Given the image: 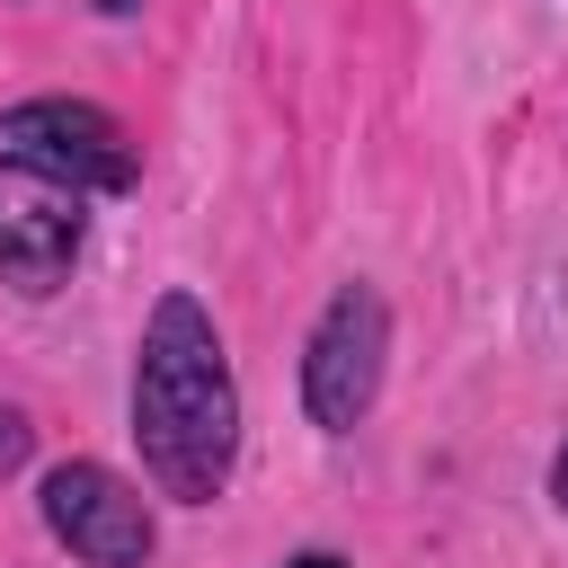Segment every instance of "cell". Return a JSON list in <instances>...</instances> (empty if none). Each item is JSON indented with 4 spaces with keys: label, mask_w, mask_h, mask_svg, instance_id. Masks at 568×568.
Masks as SVG:
<instances>
[{
    "label": "cell",
    "mask_w": 568,
    "mask_h": 568,
    "mask_svg": "<svg viewBox=\"0 0 568 568\" xmlns=\"http://www.w3.org/2000/svg\"><path fill=\"white\" fill-rule=\"evenodd\" d=\"M0 142H9L18 160H36V169L71 178L80 195H124V186L142 178L124 124H115L106 106H89V98H18V106L0 115Z\"/></svg>",
    "instance_id": "5"
},
{
    "label": "cell",
    "mask_w": 568,
    "mask_h": 568,
    "mask_svg": "<svg viewBox=\"0 0 568 568\" xmlns=\"http://www.w3.org/2000/svg\"><path fill=\"white\" fill-rule=\"evenodd\" d=\"M550 506L568 515V444H559V462H550Z\"/></svg>",
    "instance_id": "7"
},
{
    "label": "cell",
    "mask_w": 568,
    "mask_h": 568,
    "mask_svg": "<svg viewBox=\"0 0 568 568\" xmlns=\"http://www.w3.org/2000/svg\"><path fill=\"white\" fill-rule=\"evenodd\" d=\"M382 355H390V302L355 275L328 293V311L302 337V408L320 435H355L382 399Z\"/></svg>",
    "instance_id": "2"
},
{
    "label": "cell",
    "mask_w": 568,
    "mask_h": 568,
    "mask_svg": "<svg viewBox=\"0 0 568 568\" xmlns=\"http://www.w3.org/2000/svg\"><path fill=\"white\" fill-rule=\"evenodd\" d=\"M36 506H44V532L89 568H142L160 550V524H151L142 488L124 470H106V462H53Z\"/></svg>",
    "instance_id": "3"
},
{
    "label": "cell",
    "mask_w": 568,
    "mask_h": 568,
    "mask_svg": "<svg viewBox=\"0 0 568 568\" xmlns=\"http://www.w3.org/2000/svg\"><path fill=\"white\" fill-rule=\"evenodd\" d=\"M98 9H106V18H133V9H142V0H98Z\"/></svg>",
    "instance_id": "9"
},
{
    "label": "cell",
    "mask_w": 568,
    "mask_h": 568,
    "mask_svg": "<svg viewBox=\"0 0 568 568\" xmlns=\"http://www.w3.org/2000/svg\"><path fill=\"white\" fill-rule=\"evenodd\" d=\"M284 568H346L337 550H302V559H284Z\"/></svg>",
    "instance_id": "8"
},
{
    "label": "cell",
    "mask_w": 568,
    "mask_h": 568,
    "mask_svg": "<svg viewBox=\"0 0 568 568\" xmlns=\"http://www.w3.org/2000/svg\"><path fill=\"white\" fill-rule=\"evenodd\" d=\"M18 462H27V417H18V408H0V479H9Z\"/></svg>",
    "instance_id": "6"
},
{
    "label": "cell",
    "mask_w": 568,
    "mask_h": 568,
    "mask_svg": "<svg viewBox=\"0 0 568 568\" xmlns=\"http://www.w3.org/2000/svg\"><path fill=\"white\" fill-rule=\"evenodd\" d=\"M89 240V195L18 151H0V284L53 293Z\"/></svg>",
    "instance_id": "4"
},
{
    "label": "cell",
    "mask_w": 568,
    "mask_h": 568,
    "mask_svg": "<svg viewBox=\"0 0 568 568\" xmlns=\"http://www.w3.org/2000/svg\"><path fill=\"white\" fill-rule=\"evenodd\" d=\"M133 444L160 497L213 506L240 462V382L222 355V328L195 293H160L142 320V364H133Z\"/></svg>",
    "instance_id": "1"
}]
</instances>
